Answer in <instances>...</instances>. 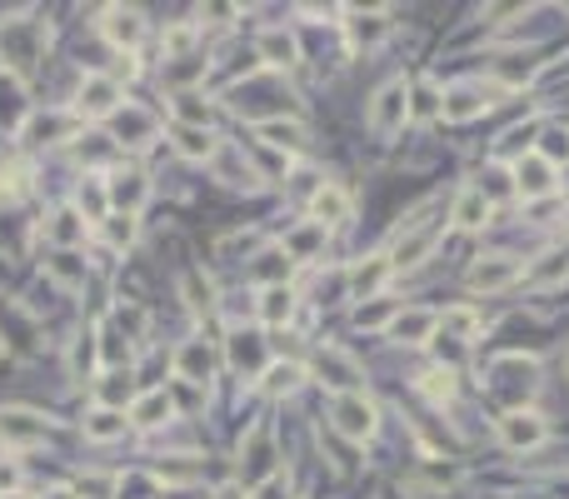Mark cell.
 Instances as JSON below:
<instances>
[{
  "label": "cell",
  "mask_w": 569,
  "mask_h": 499,
  "mask_svg": "<svg viewBox=\"0 0 569 499\" xmlns=\"http://www.w3.org/2000/svg\"><path fill=\"white\" fill-rule=\"evenodd\" d=\"M210 170H216L226 185H236V190H255V185H260L255 165L245 160V151H240V145H216V155H210Z\"/></svg>",
  "instance_id": "4fadbf2b"
},
{
  "label": "cell",
  "mask_w": 569,
  "mask_h": 499,
  "mask_svg": "<svg viewBox=\"0 0 569 499\" xmlns=\"http://www.w3.org/2000/svg\"><path fill=\"white\" fill-rule=\"evenodd\" d=\"M45 240H51V245H80V240H86V215H80V210H55L51 220H45Z\"/></svg>",
  "instance_id": "d4e9b609"
},
{
  "label": "cell",
  "mask_w": 569,
  "mask_h": 499,
  "mask_svg": "<svg viewBox=\"0 0 569 499\" xmlns=\"http://www.w3.org/2000/svg\"><path fill=\"white\" fill-rule=\"evenodd\" d=\"M325 240H330V230L315 225V220H305V225H295L291 235H285V245H280V250H285L295 265H305V260H315V255L325 250Z\"/></svg>",
  "instance_id": "44dd1931"
},
{
  "label": "cell",
  "mask_w": 569,
  "mask_h": 499,
  "mask_svg": "<svg viewBox=\"0 0 569 499\" xmlns=\"http://www.w3.org/2000/svg\"><path fill=\"white\" fill-rule=\"evenodd\" d=\"M539 160H549V165H555V160H569V131H565V125H549V131H545V145H539Z\"/></svg>",
  "instance_id": "60d3db41"
},
{
  "label": "cell",
  "mask_w": 569,
  "mask_h": 499,
  "mask_svg": "<svg viewBox=\"0 0 569 499\" xmlns=\"http://www.w3.org/2000/svg\"><path fill=\"white\" fill-rule=\"evenodd\" d=\"M70 110H76V120H110L120 110V80L116 76H86Z\"/></svg>",
  "instance_id": "277c9868"
},
{
  "label": "cell",
  "mask_w": 569,
  "mask_h": 499,
  "mask_svg": "<svg viewBox=\"0 0 569 499\" xmlns=\"http://www.w3.org/2000/svg\"><path fill=\"white\" fill-rule=\"evenodd\" d=\"M155 479H161V485H195L200 465H195V459H165V465H155Z\"/></svg>",
  "instance_id": "74e56055"
},
{
  "label": "cell",
  "mask_w": 569,
  "mask_h": 499,
  "mask_svg": "<svg viewBox=\"0 0 569 499\" xmlns=\"http://www.w3.org/2000/svg\"><path fill=\"white\" fill-rule=\"evenodd\" d=\"M230 369L260 375V369H265V340L250 335V330H236V335H230Z\"/></svg>",
  "instance_id": "603a6c76"
},
{
  "label": "cell",
  "mask_w": 569,
  "mask_h": 499,
  "mask_svg": "<svg viewBox=\"0 0 569 499\" xmlns=\"http://www.w3.org/2000/svg\"><path fill=\"white\" fill-rule=\"evenodd\" d=\"M310 220H315V225H325V230L344 225V220H350V196H344L340 185L325 180L320 190L310 196Z\"/></svg>",
  "instance_id": "e0dca14e"
},
{
  "label": "cell",
  "mask_w": 569,
  "mask_h": 499,
  "mask_svg": "<svg viewBox=\"0 0 569 499\" xmlns=\"http://www.w3.org/2000/svg\"><path fill=\"white\" fill-rule=\"evenodd\" d=\"M419 390L430 395L435 404H450L455 400V369H440V365L425 369V375H419Z\"/></svg>",
  "instance_id": "d590c367"
},
{
  "label": "cell",
  "mask_w": 569,
  "mask_h": 499,
  "mask_svg": "<svg viewBox=\"0 0 569 499\" xmlns=\"http://www.w3.org/2000/svg\"><path fill=\"white\" fill-rule=\"evenodd\" d=\"M435 330H440L435 310H405V315L390 320V335H395L400 345H425V340H435Z\"/></svg>",
  "instance_id": "d6986e66"
},
{
  "label": "cell",
  "mask_w": 569,
  "mask_h": 499,
  "mask_svg": "<svg viewBox=\"0 0 569 499\" xmlns=\"http://www.w3.org/2000/svg\"><path fill=\"white\" fill-rule=\"evenodd\" d=\"M494 100L484 96V86H474V80H464V86H450L440 96V115L445 120H455V125H464V120H474V115H484Z\"/></svg>",
  "instance_id": "30bf717a"
},
{
  "label": "cell",
  "mask_w": 569,
  "mask_h": 499,
  "mask_svg": "<svg viewBox=\"0 0 569 499\" xmlns=\"http://www.w3.org/2000/svg\"><path fill=\"white\" fill-rule=\"evenodd\" d=\"M455 225L460 230H484L490 225V200H484L480 190H464V196L455 200Z\"/></svg>",
  "instance_id": "f546056e"
},
{
  "label": "cell",
  "mask_w": 569,
  "mask_h": 499,
  "mask_svg": "<svg viewBox=\"0 0 569 499\" xmlns=\"http://www.w3.org/2000/svg\"><path fill=\"white\" fill-rule=\"evenodd\" d=\"M255 135L265 145H275V151H300L305 145V125L300 120H255Z\"/></svg>",
  "instance_id": "cb8c5ba5"
},
{
  "label": "cell",
  "mask_w": 569,
  "mask_h": 499,
  "mask_svg": "<svg viewBox=\"0 0 569 499\" xmlns=\"http://www.w3.org/2000/svg\"><path fill=\"white\" fill-rule=\"evenodd\" d=\"M405 120H409V86L405 80H385V86L375 90V100H370V131L395 135V131H405Z\"/></svg>",
  "instance_id": "3957f363"
},
{
  "label": "cell",
  "mask_w": 569,
  "mask_h": 499,
  "mask_svg": "<svg viewBox=\"0 0 569 499\" xmlns=\"http://www.w3.org/2000/svg\"><path fill=\"white\" fill-rule=\"evenodd\" d=\"M535 359H525V355H500L494 359V395H505L515 410H525L519 400H529V390H535Z\"/></svg>",
  "instance_id": "5b68a950"
},
{
  "label": "cell",
  "mask_w": 569,
  "mask_h": 499,
  "mask_svg": "<svg viewBox=\"0 0 569 499\" xmlns=\"http://www.w3.org/2000/svg\"><path fill=\"white\" fill-rule=\"evenodd\" d=\"M185 295H190V310H195V315H205V310L216 304V300H210V285L200 280V270H185Z\"/></svg>",
  "instance_id": "7bdbcfd3"
},
{
  "label": "cell",
  "mask_w": 569,
  "mask_h": 499,
  "mask_svg": "<svg viewBox=\"0 0 569 499\" xmlns=\"http://www.w3.org/2000/svg\"><path fill=\"white\" fill-rule=\"evenodd\" d=\"M216 499H240V489H220V495Z\"/></svg>",
  "instance_id": "f907efd6"
},
{
  "label": "cell",
  "mask_w": 569,
  "mask_h": 499,
  "mask_svg": "<svg viewBox=\"0 0 569 499\" xmlns=\"http://www.w3.org/2000/svg\"><path fill=\"white\" fill-rule=\"evenodd\" d=\"M86 434L90 440H100V445H106V440H120V434H125V414L100 404L96 414H86Z\"/></svg>",
  "instance_id": "1f68e13d"
},
{
  "label": "cell",
  "mask_w": 569,
  "mask_h": 499,
  "mask_svg": "<svg viewBox=\"0 0 569 499\" xmlns=\"http://www.w3.org/2000/svg\"><path fill=\"white\" fill-rule=\"evenodd\" d=\"M175 115H180V125H195V131H210V115H216V110L205 106V100L195 96V90H180V96H175Z\"/></svg>",
  "instance_id": "d6a6232c"
},
{
  "label": "cell",
  "mask_w": 569,
  "mask_h": 499,
  "mask_svg": "<svg viewBox=\"0 0 569 499\" xmlns=\"http://www.w3.org/2000/svg\"><path fill=\"white\" fill-rule=\"evenodd\" d=\"M175 414V404H171V395L165 390H151V395H140L135 400V410H130V420L140 424V430H155V424H165Z\"/></svg>",
  "instance_id": "4316f807"
},
{
  "label": "cell",
  "mask_w": 569,
  "mask_h": 499,
  "mask_svg": "<svg viewBox=\"0 0 569 499\" xmlns=\"http://www.w3.org/2000/svg\"><path fill=\"white\" fill-rule=\"evenodd\" d=\"M15 485H21V465H15V459H0V495H15Z\"/></svg>",
  "instance_id": "bcb514c9"
},
{
  "label": "cell",
  "mask_w": 569,
  "mask_h": 499,
  "mask_svg": "<svg viewBox=\"0 0 569 499\" xmlns=\"http://www.w3.org/2000/svg\"><path fill=\"white\" fill-rule=\"evenodd\" d=\"M445 235V220H430V210H419V220H405L395 250H390V270H415Z\"/></svg>",
  "instance_id": "7a4b0ae2"
},
{
  "label": "cell",
  "mask_w": 569,
  "mask_h": 499,
  "mask_svg": "<svg viewBox=\"0 0 569 499\" xmlns=\"http://www.w3.org/2000/svg\"><path fill=\"white\" fill-rule=\"evenodd\" d=\"M0 499H21V495H0Z\"/></svg>",
  "instance_id": "f5cc1de1"
},
{
  "label": "cell",
  "mask_w": 569,
  "mask_h": 499,
  "mask_svg": "<svg viewBox=\"0 0 569 499\" xmlns=\"http://www.w3.org/2000/svg\"><path fill=\"white\" fill-rule=\"evenodd\" d=\"M565 275H569V250H549V255H539L525 270V280L529 285H559Z\"/></svg>",
  "instance_id": "4dcf8cb0"
},
{
  "label": "cell",
  "mask_w": 569,
  "mask_h": 499,
  "mask_svg": "<svg viewBox=\"0 0 569 499\" xmlns=\"http://www.w3.org/2000/svg\"><path fill=\"white\" fill-rule=\"evenodd\" d=\"M255 51H260V60H265L270 70H291L295 60H300V41H295L291 31H280V25H275V31L260 35Z\"/></svg>",
  "instance_id": "ffe728a7"
},
{
  "label": "cell",
  "mask_w": 569,
  "mask_h": 499,
  "mask_svg": "<svg viewBox=\"0 0 569 499\" xmlns=\"http://www.w3.org/2000/svg\"><path fill=\"white\" fill-rule=\"evenodd\" d=\"M519 275H525V270H519V260H510V255H490V260L470 265V290H484V295L510 290Z\"/></svg>",
  "instance_id": "5bb4252c"
},
{
  "label": "cell",
  "mask_w": 569,
  "mask_h": 499,
  "mask_svg": "<svg viewBox=\"0 0 569 499\" xmlns=\"http://www.w3.org/2000/svg\"><path fill=\"white\" fill-rule=\"evenodd\" d=\"M175 375H180L185 385H210V375H216V350L205 345L200 335L185 340V345L175 350Z\"/></svg>",
  "instance_id": "8fae6325"
},
{
  "label": "cell",
  "mask_w": 569,
  "mask_h": 499,
  "mask_svg": "<svg viewBox=\"0 0 569 499\" xmlns=\"http://www.w3.org/2000/svg\"><path fill=\"white\" fill-rule=\"evenodd\" d=\"M100 400H106V410H120L130 400V369H110L106 385H100Z\"/></svg>",
  "instance_id": "f35d334b"
},
{
  "label": "cell",
  "mask_w": 569,
  "mask_h": 499,
  "mask_svg": "<svg viewBox=\"0 0 569 499\" xmlns=\"http://www.w3.org/2000/svg\"><path fill=\"white\" fill-rule=\"evenodd\" d=\"M390 320H395V304H390V300H365L360 310H354V325H360V330L390 325Z\"/></svg>",
  "instance_id": "ab89813d"
},
{
  "label": "cell",
  "mask_w": 569,
  "mask_h": 499,
  "mask_svg": "<svg viewBox=\"0 0 569 499\" xmlns=\"http://www.w3.org/2000/svg\"><path fill=\"white\" fill-rule=\"evenodd\" d=\"M11 200H15V185H6V180H0V206H11Z\"/></svg>",
  "instance_id": "681fc988"
},
{
  "label": "cell",
  "mask_w": 569,
  "mask_h": 499,
  "mask_svg": "<svg viewBox=\"0 0 569 499\" xmlns=\"http://www.w3.org/2000/svg\"><path fill=\"white\" fill-rule=\"evenodd\" d=\"M300 380H305V369L295 365V359H285V365H265V390H270V395L295 390Z\"/></svg>",
  "instance_id": "8d00e7d4"
},
{
  "label": "cell",
  "mask_w": 569,
  "mask_h": 499,
  "mask_svg": "<svg viewBox=\"0 0 569 499\" xmlns=\"http://www.w3.org/2000/svg\"><path fill=\"white\" fill-rule=\"evenodd\" d=\"M51 499H76V495H65V489H61V495H51Z\"/></svg>",
  "instance_id": "816d5d0a"
},
{
  "label": "cell",
  "mask_w": 569,
  "mask_h": 499,
  "mask_svg": "<svg viewBox=\"0 0 569 499\" xmlns=\"http://www.w3.org/2000/svg\"><path fill=\"white\" fill-rule=\"evenodd\" d=\"M116 141L120 145H151L155 141V115L151 110H135V106L116 110Z\"/></svg>",
  "instance_id": "7402d4cb"
},
{
  "label": "cell",
  "mask_w": 569,
  "mask_h": 499,
  "mask_svg": "<svg viewBox=\"0 0 569 499\" xmlns=\"http://www.w3.org/2000/svg\"><path fill=\"white\" fill-rule=\"evenodd\" d=\"M175 151H180L185 155V160H205V165H210V155H216V135H210V131H195V125H175Z\"/></svg>",
  "instance_id": "484cf974"
},
{
  "label": "cell",
  "mask_w": 569,
  "mask_h": 499,
  "mask_svg": "<svg viewBox=\"0 0 569 499\" xmlns=\"http://www.w3.org/2000/svg\"><path fill=\"white\" fill-rule=\"evenodd\" d=\"M291 270H295V260H291V255H285V250H260V255H255V275H260V280H265V290H275V285H285V280H291Z\"/></svg>",
  "instance_id": "83f0119b"
},
{
  "label": "cell",
  "mask_w": 569,
  "mask_h": 499,
  "mask_svg": "<svg viewBox=\"0 0 569 499\" xmlns=\"http://www.w3.org/2000/svg\"><path fill=\"white\" fill-rule=\"evenodd\" d=\"M515 196H525V200H539V196H549L555 190V165L549 160H539V155H525V160H515Z\"/></svg>",
  "instance_id": "2e32d148"
},
{
  "label": "cell",
  "mask_w": 569,
  "mask_h": 499,
  "mask_svg": "<svg viewBox=\"0 0 569 499\" xmlns=\"http://www.w3.org/2000/svg\"><path fill=\"white\" fill-rule=\"evenodd\" d=\"M291 315H295V290L291 285L265 290V300H260V320H265V325H291Z\"/></svg>",
  "instance_id": "f1b7e54d"
},
{
  "label": "cell",
  "mask_w": 569,
  "mask_h": 499,
  "mask_svg": "<svg viewBox=\"0 0 569 499\" xmlns=\"http://www.w3.org/2000/svg\"><path fill=\"white\" fill-rule=\"evenodd\" d=\"M330 420L344 440H370V434H375V404H370L360 390H344L340 400H335Z\"/></svg>",
  "instance_id": "8992f818"
},
{
  "label": "cell",
  "mask_w": 569,
  "mask_h": 499,
  "mask_svg": "<svg viewBox=\"0 0 569 499\" xmlns=\"http://www.w3.org/2000/svg\"><path fill=\"white\" fill-rule=\"evenodd\" d=\"M135 215H106V220H100V235H106V245L110 250H130V245H135Z\"/></svg>",
  "instance_id": "e575fe53"
},
{
  "label": "cell",
  "mask_w": 569,
  "mask_h": 499,
  "mask_svg": "<svg viewBox=\"0 0 569 499\" xmlns=\"http://www.w3.org/2000/svg\"><path fill=\"white\" fill-rule=\"evenodd\" d=\"M80 131V120H76V110H35L31 120H25V141L31 145H61V141H70V135Z\"/></svg>",
  "instance_id": "52a82bcc"
},
{
  "label": "cell",
  "mask_w": 569,
  "mask_h": 499,
  "mask_svg": "<svg viewBox=\"0 0 569 499\" xmlns=\"http://www.w3.org/2000/svg\"><path fill=\"white\" fill-rule=\"evenodd\" d=\"M51 275L61 285H80V280H86V260H76V255L65 250V255H55V260H51Z\"/></svg>",
  "instance_id": "b9f144b4"
},
{
  "label": "cell",
  "mask_w": 569,
  "mask_h": 499,
  "mask_svg": "<svg viewBox=\"0 0 569 499\" xmlns=\"http://www.w3.org/2000/svg\"><path fill=\"white\" fill-rule=\"evenodd\" d=\"M100 31H106V41L116 45V51H135V45L145 41V15L125 11V5H110L106 21H100Z\"/></svg>",
  "instance_id": "7c38bea8"
},
{
  "label": "cell",
  "mask_w": 569,
  "mask_h": 499,
  "mask_svg": "<svg viewBox=\"0 0 569 499\" xmlns=\"http://www.w3.org/2000/svg\"><path fill=\"white\" fill-rule=\"evenodd\" d=\"M500 440H505L510 450H535L549 440V424H545V414H535V410H510L505 420H500Z\"/></svg>",
  "instance_id": "ba28073f"
},
{
  "label": "cell",
  "mask_w": 569,
  "mask_h": 499,
  "mask_svg": "<svg viewBox=\"0 0 569 499\" xmlns=\"http://www.w3.org/2000/svg\"><path fill=\"white\" fill-rule=\"evenodd\" d=\"M385 280H390V255H370V260H360L350 270V295L354 300H380Z\"/></svg>",
  "instance_id": "ac0fdd59"
},
{
  "label": "cell",
  "mask_w": 569,
  "mask_h": 499,
  "mask_svg": "<svg viewBox=\"0 0 569 499\" xmlns=\"http://www.w3.org/2000/svg\"><path fill=\"white\" fill-rule=\"evenodd\" d=\"M0 55L15 76H31L35 60L45 55V21H31V15H15V21L0 25Z\"/></svg>",
  "instance_id": "6da1fadb"
},
{
  "label": "cell",
  "mask_w": 569,
  "mask_h": 499,
  "mask_svg": "<svg viewBox=\"0 0 569 499\" xmlns=\"http://www.w3.org/2000/svg\"><path fill=\"white\" fill-rule=\"evenodd\" d=\"M344 25H350V41H354V45H375L380 35L390 31L385 11H370V15H350V21H344Z\"/></svg>",
  "instance_id": "836d02e7"
},
{
  "label": "cell",
  "mask_w": 569,
  "mask_h": 499,
  "mask_svg": "<svg viewBox=\"0 0 569 499\" xmlns=\"http://www.w3.org/2000/svg\"><path fill=\"white\" fill-rule=\"evenodd\" d=\"M145 196H151V185H145V175L140 170H116L106 180V200L116 206V215H135Z\"/></svg>",
  "instance_id": "9a60e30c"
},
{
  "label": "cell",
  "mask_w": 569,
  "mask_h": 499,
  "mask_svg": "<svg viewBox=\"0 0 569 499\" xmlns=\"http://www.w3.org/2000/svg\"><path fill=\"white\" fill-rule=\"evenodd\" d=\"M255 499H291V479H285V475H270L265 485L255 489Z\"/></svg>",
  "instance_id": "f6af8a7d"
},
{
  "label": "cell",
  "mask_w": 569,
  "mask_h": 499,
  "mask_svg": "<svg viewBox=\"0 0 569 499\" xmlns=\"http://www.w3.org/2000/svg\"><path fill=\"white\" fill-rule=\"evenodd\" d=\"M255 245V235H226L220 240V260H230V255H240V250Z\"/></svg>",
  "instance_id": "7dc6e473"
},
{
  "label": "cell",
  "mask_w": 569,
  "mask_h": 499,
  "mask_svg": "<svg viewBox=\"0 0 569 499\" xmlns=\"http://www.w3.org/2000/svg\"><path fill=\"white\" fill-rule=\"evenodd\" d=\"M110 489H116V475H90V479H80V495H90V499H110Z\"/></svg>",
  "instance_id": "ee69618b"
},
{
  "label": "cell",
  "mask_w": 569,
  "mask_h": 499,
  "mask_svg": "<svg viewBox=\"0 0 569 499\" xmlns=\"http://www.w3.org/2000/svg\"><path fill=\"white\" fill-rule=\"evenodd\" d=\"M419 115H440V96H435V90H419Z\"/></svg>",
  "instance_id": "c3c4849f"
},
{
  "label": "cell",
  "mask_w": 569,
  "mask_h": 499,
  "mask_svg": "<svg viewBox=\"0 0 569 499\" xmlns=\"http://www.w3.org/2000/svg\"><path fill=\"white\" fill-rule=\"evenodd\" d=\"M45 434H51V424H45L41 414H31V410H6L0 414V440H6L11 450L45 445Z\"/></svg>",
  "instance_id": "9c48e42d"
}]
</instances>
